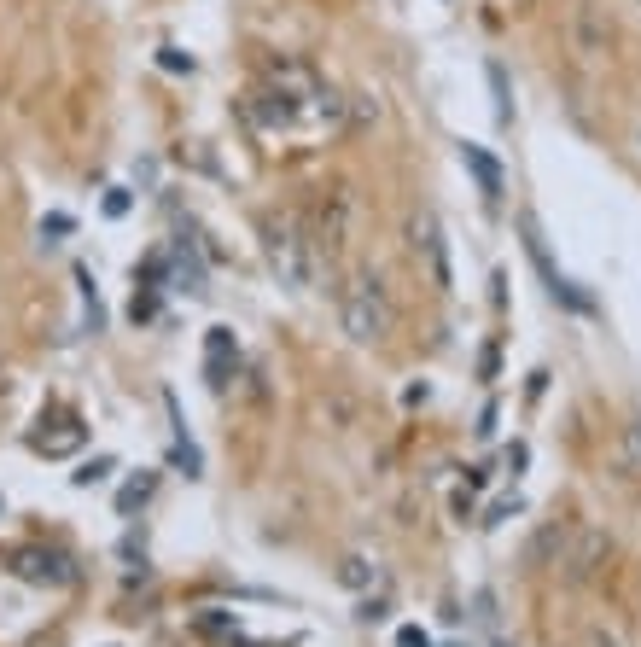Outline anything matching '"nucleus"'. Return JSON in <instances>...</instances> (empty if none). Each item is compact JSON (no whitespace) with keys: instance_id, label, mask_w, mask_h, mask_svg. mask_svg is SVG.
I'll use <instances>...</instances> for the list:
<instances>
[{"instance_id":"obj_1","label":"nucleus","mask_w":641,"mask_h":647,"mask_svg":"<svg viewBox=\"0 0 641 647\" xmlns=\"http://www.w3.org/2000/svg\"><path fill=\"white\" fill-rule=\"evenodd\" d=\"M263 251H269V269L280 274V286L286 292H309V280H315V245L304 239V222L298 216H269L263 222Z\"/></svg>"},{"instance_id":"obj_2","label":"nucleus","mask_w":641,"mask_h":647,"mask_svg":"<svg viewBox=\"0 0 641 647\" xmlns=\"http://www.w3.org/2000/svg\"><path fill=\"white\" fill-rule=\"evenodd\" d=\"M338 309H344V333L356 344H379L391 333V298H385V286H379L373 274H350Z\"/></svg>"},{"instance_id":"obj_3","label":"nucleus","mask_w":641,"mask_h":647,"mask_svg":"<svg viewBox=\"0 0 641 647\" xmlns=\"http://www.w3.org/2000/svg\"><path fill=\"white\" fill-rule=\"evenodd\" d=\"M408 245H414V257L426 263V280L438 286V292H449L455 286V274H449V245H443V228L432 210H420L414 222H408Z\"/></svg>"},{"instance_id":"obj_4","label":"nucleus","mask_w":641,"mask_h":647,"mask_svg":"<svg viewBox=\"0 0 641 647\" xmlns=\"http://www.w3.org/2000/svg\"><path fill=\"white\" fill-rule=\"evenodd\" d=\"M12 572L24 583H47V589H65L76 572H70V560L65 554H53V548H18L12 554Z\"/></svg>"},{"instance_id":"obj_5","label":"nucleus","mask_w":641,"mask_h":647,"mask_svg":"<svg viewBox=\"0 0 641 647\" xmlns=\"http://www.w3.org/2000/svg\"><path fill=\"white\" fill-rule=\"evenodd\" d=\"M566 543H572V554L560 560L566 566V583H583L595 566H601V554H607V537L601 531H566Z\"/></svg>"},{"instance_id":"obj_6","label":"nucleus","mask_w":641,"mask_h":647,"mask_svg":"<svg viewBox=\"0 0 641 647\" xmlns=\"http://www.w3.org/2000/svg\"><path fill=\"white\" fill-rule=\"evenodd\" d=\"M239 368V344L228 327H210V339H204V374H210V385L216 391H228V374Z\"/></svg>"},{"instance_id":"obj_7","label":"nucleus","mask_w":641,"mask_h":647,"mask_svg":"<svg viewBox=\"0 0 641 647\" xmlns=\"http://www.w3.org/2000/svg\"><path fill=\"white\" fill-rule=\"evenodd\" d=\"M461 164H467V175H473V181H478V193H484L490 205H496V199H502V193H507V181H502V164H496V158H490L484 146H461Z\"/></svg>"},{"instance_id":"obj_8","label":"nucleus","mask_w":641,"mask_h":647,"mask_svg":"<svg viewBox=\"0 0 641 647\" xmlns=\"http://www.w3.org/2000/svg\"><path fill=\"white\" fill-rule=\"evenodd\" d=\"M245 111H251V123H257V129H292V123H298V105L286 100V94H269V88H263V94H251Z\"/></svg>"},{"instance_id":"obj_9","label":"nucleus","mask_w":641,"mask_h":647,"mask_svg":"<svg viewBox=\"0 0 641 647\" xmlns=\"http://www.w3.org/2000/svg\"><path fill=\"white\" fill-rule=\"evenodd\" d=\"M344 222H350V199L344 193H333V205L321 210V239H327V251H344Z\"/></svg>"},{"instance_id":"obj_10","label":"nucleus","mask_w":641,"mask_h":647,"mask_svg":"<svg viewBox=\"0 0 641 647\" xmlns=\"http://www.w3.org/2000/svg\"><path fill=\"white\" fill-rule=\"evenodd\" d=\"M76 443H82V426H59V432H41L35 449H41V455H70Z\"/></svg>"},{"instance_id":"obj_11","label":"nucleus","mask_w":641,"mask_h":647,"mask_svg":"<svg viewBox=\"0 0 641 647\" xmlns=\"http://www.w3.org/2000/svg\"><path fill=\"white\" fill-rule=\"evenodd\" d=\"M152 484H158V478H152V473H135V478H129V484H123V496H117V508H123V513H135L140 502L152 496Z\"/></svg>"},{"instance_id":"obj_12","label":"nucleus","mask_w":641,"mask_h":647,"mask_svg":"<svg viewBox=\"0 0 641 647\" xmlns=\"http://www.w3.org/2000/svg\"><path fill=\"white\" fill-rule=\"evenodd\" d=\"M554 548H566V525H548L537 543H531V566H542V560H548Z\"/></svg>"},{"instance_id":"obj_13","label":"nucleus","mask_w":641,"mask_h":647,"mask_svg":"<svg viewBox=\"0 0 641 647\" xmlns=\"http://www.w3.org/2000/svg\"><path fill=\"white\" fill-rule=\"evenodd\" d=\"M490 88H496V117H502V123H513V100H507V76H502V65H490Z\"/></svg>"},{"instance_id":"obj_14","label":"nucleus","mask_w":641,"mask_h":647,"mask_svg":"<svg viewBox=\"0 0 641 647\" xmlns=\"http://www.w3.org/2000/svg\"><path fill=\"white\" fill-rule=\"evenodd\" d=\"M338 578L350 583V589H362V583H368L373 572H368V560H344V572H338Z\"/></svg>"},{"instance_id":"obj_15","label":"nucleus","mask_w":641,"mask_h":647,"mask_svg":"<svg viewBox=\"0 0 641 647\" xmlns=\"http://www.w3.org/2000/svg\"><path fill=\"white\" fill-rule=\"evenodd\" d=\"M105 473H111V461H88V467H82V473H76V484H100Z\"/></svg>"}]
</instances>
